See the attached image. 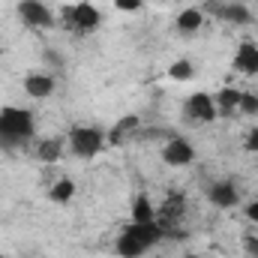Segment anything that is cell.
<instances>
[{"label":"cell","instance_id":"e0dca14e","mask_svg":"<svg viewBox=\"0 0 258 258\" xmlns=\"http://www.w3.org/2000/svg\"><path fill=\"white\" fill-rule=\"evenodd\" d=\"M129 222H156V210H153L150 195L141 192L132 201V219H129Z\"/></svg>","mask_w":258,"mask_h":258},{"label":"cell","instance_id":"ba28073f","mask_svg":"<svg viewBox=\"0 0 258 258\" xmlns=\"http://www.w3.org/2000/svg\"><path fill=\"white\" fill-rule=\"evenodd\" d=\"M207 201H210L213 207H219V210H231V207H237L240 195H237L234 180H216V183L207 189Z\"/></svg>","mask_w":258,"mask_h":258},{"label":"cell","instance_id":"3957f363","mask_svg":"<svg viewBox=\"0 0 258 258\" xmlns=\"http://www.w3.org/2000/svg\"><path fill=\"white\" fill-rule=\"evenodd\" d=\"M18 15H21V21H24L27 27H33V30H48V27H54V12H51L42 0H21V3H18Z\"/></svg>","mask_w":258,"mask_h":258},{"label":"cell","instance_id":"7402d4cb","mask_svg":"<svg viewBox=\"0 0 258 258\" xmlns=\"http://www.w3.org/2000/svg\"><path fill=\"white\" fill-rule=\"evenodd\" d=\"M243 252L249 258H258V237H252V234L243 237Z\"/></svg>","mask_w":258,"mask_h":258},{"label":"cell","instance_id":"7c38bea8","mask_svg":"<svg viewBox=\"0 0 258 258\" xmlns=\"http://www.w3.org/2000/svg\"><path fill=\"white\" fill-rule=\"evenodd\" d=\"M138 126H141V120H138V114H126V117H120V120H117L114 126L108 129V132H105V141L117 147V144H123L126 138H132V135L138 132Z\"/></svg>","mask_w":258,"mask_h":258},{"label":"cell","instance_id":"603a6c76","mask_svg":"<svg viewBox=\"0 0 258 258\" xmlns=\"http://www.w3.org/2000/svg\"><path fill=\"white\" fill-rule=\"evenodd\" d=\"M246 150L249 153H258V126L249 129V135H246Z\"/></svg>","mask_w":258,"mask_h":258},{"label":"cell","instance_id":"ffe728a7","mask_svg":"<svg viewBox=\"0 0 258 258\" xmlns=\"http://www.w3.org/2000/svg\"><path fill=\"white\" fill-rule=\"evenodd\" d=\"M237 111L255 117L258 114V93H240V108H237Z\"/></svg>","mask_w":258,"mask_h":258},{"label":"cell","instance_id":"6da1fadb","mask_svg":"<svg viewBox=\"0 0 258 258\" xmlns=\"http://www.w3.org/2000/svg\"><path fill=\"white\" fill-rule=\"evenodd\" d=\"M36 132V120L27 108L6 105L0 108V150H15L24 147Z\"/></svg>","mask_w":258,"mask_h":258},{"label":"cell","instance_id":"52a82bcc","mask_svg":"<svg viewBox=\"0 0 258 258\" xmlns=\"http://www.w3.org/2000/svg\"><path fill=\"white\" fill-rule=\"evenodd\" d=\"M207 12H213L216 18L228 21V24H237V27H246L252 24V12L243 6V3H204Z\"/></svg>","mask_w":258,"mask_h":258},{"label":"cell","instance_id":"5bb4252c","mask_svg":"<svg viewBox=\"0 0 258 258\" xmlns=\"http://www.w3.org/2000/svg\"><path fill=\"white\" fill-rule=\"evenodd\" d=\"M213 102H216L219 117H231V114H237V108H240V90H234V87H222V90L213 96Z\"/></svg>","mask_w":258,"mask_h":258},{"label":"cell","instance_id":"d6986e66","mask_svg":"<svg viewBox=\"0 0 258 258\" xmlns=\"http://www.w3.org/2000/svg\"><path fill=\"white\" fill-rule=\"evenodd\" d=\"M192 75H195V66L189 63V60H183V57L168 66V78H171V81H189Z\"/></svg>","mask_w":258,"mask_h":258},{"label":"cell","instance_id":"4fadbf2b","mask_svg":"<svg viewBox=\"0 0 258 258\" xmlns=\"http://www.w3.org/2000/svg\"><path fill=\"white\" fill-rule=\"evenodd\" d=\"M201 27H204V9H201V6H189V9H183V12L177 15V33L192 36Z\"/></svg>","mask_w":258,"mask_h":258},{"label":"cell","instance_id":"9a60e30c","mask_svg":"<svg viewBox=\"0 0 258 258\" xmlns=\"http://www.w3.org/2000/svg\"><path fill=\"white\" fill-rule=\"evenodd\" d=\"M60 156H63V141H60V138H42V141L33 147V159H39V162H45V165L57 162Z\"/></svg>","mask_w":258,"mask_h":258},{"label":"cell","instance_id":"cb8c5ba5","mask_svg":"<svg viewBox=\"0 0 258 258\" xmlns=\"http://www.w3.org/2000/svg\"><path fill=\"white\" fill-rule=\"evenodd\" d=\"M246 216H249L252 222H258V201H252V204L246 207Z\"/></svg>","mask_w":258,"mask_h":258},{"label":"cell","instance_id":"2e32d148","mask_svg":"<svg viewBox=\"0 0 258 258\" xmlns=\"http://www.w3.org/2000/svg\"><path fill=\"white\" fill-rule=\"evenodd\" d=\"M114 252H117L120 258H141L144 252H147V246H144L141 240H135L132 234L120 231V237H117V243H114Z\"/></svg>","mask_w":258,"mask_h":258},{"label":"cell","instance_id":"4316f807","mask_svg":"<svg viewBox=\"0 0 258 258\" xmlns=\"http://www.w3.org/2000/svg\"><path fill=\"white\" fill-rule=\"evenodd\" d=\"M0 258H6V255H0Z\"/></svg>","mask_w":258,"mask_h":258},{"label":"cell","instance_id":"8fae6325","mask_svg":"<svg viewBox=\"0 0 258 258\" xmlns=\"http://www.w3.org/2000/svg\"><path fill=\"white\" fill-rule=\"evenodd\" d=\"M24 93L33 96V99H48L54 93V78L45 75V72H30L24 78Z\"/></svg>","mask_w":258,"mask_h":258},{"label":"cell","instance_id":"ac0fdd59","mask_svg":"<svg viewBox=\"0 0 258 258\" xmlns=\"http://www.w3.org/2000/svg\"><path fill=\"white\" fill-rule=\"evenodd\" d=\"M48 195H51V201H54V204H69V201H72V195H75V183H72L69 177H60V180L51 186V192H48Z\"/></svg>","mask_w":258,"mask_h":258},{"label":"cell","instance_id":"9c48e42d","mask_svg":"<svg viewBox=\"0 0 258 258\" xmlns=\"http://www.w3.org/2000/svg\"><path fill=\"white\" fill-rule=\"evenodd\" d=\"M123 231L132 234L135 240H141L147 249H150V246H156V243L165 237V234H162V228H159L156 222H126V225H123Z\"/></svg>","mask_w":258,"mask_h":258},{"label":"cell","instance_id":"7a4b0ae2","mask_svg":"<svg viewBox=\"0 0 258 258\" xmlns=\"http://www.w3.org/2000/svg\"><path fill=\"white\" fill-rule=\"evenodd\" d=\"M105 144V132L96 126H72L69 129V147L78 159H93Z\"/></svg>","mask_w":258,"mask_h":258},{"label":"cell","instance_id":"5b68a950","mask_svg":"<svg viewBox=\"0 0 258 258\" xmlns=\"http://www.w3.org/2000/svg\"><path fill=\"white\" fill-rule=\"evenodd\" d=\"M195 159V147L183 138V135H171L162 147V162L171 165V168H183Z\"/></svg>","mask_w":258,"mask_h":258},{"label":"cell","instance_id":"30bf717a","mask_svg":"<svg viewBox=\"0 0 258 258\" xmlns=\"http://www.w3.org/2000/svg\"><path fill=\"white\" fill-rule=\"evenodd\" d=\"M234 69L243 75H258V45L255 42H240L237 54H234Z\"/></svg>","mask_w":258,"mask_h":258},{"label":"cell","instance_id":"484cf974","mask_svg":"<svg viewBox=\"0 0 258 258\" xmlns=\"http://www.w3.org/2000/svg\"><path fill=\"white\" fill-rule=\"evenodd\" d=\"M186 258H201V255H195V252H186Z\"/></svg>","mask_w":258,"mask_h":258},{"label":"cell","instance_id":"d4e9b609","mask_svg":"<svg viewBox=\"0 0 258 258\" xmlns=\"http://www.w3.org/2000/svg\"><path fill=\"white\" fill-rule=\"evenodd\" d=\"M45 60H48L51 66H60V63H63V60H60V54H54V51H45Z\"/></svg>","mask_w":258,"mask_h":258},{"label":"cell","instance_id":"44dd1931","mask_svg":"<svg viewBox=\"0 0 258 258\" xmlns=\"http://www.w3.org/2000/svg\"><path fill=\"white\" fill-rule=\"evenodd\" d=\"M114 6H117L120 12H138V9L144 6V0H114Z\"/></svg>","mask_w":258,"mask_h":258},{"label":"cell","instance_id":"8992f818","mask_svg":"<svg viewBox=\"0 0 258 258\" xmlns=\"http://www.w3.org/2000/svg\"><path fill=\"white\" fill-rule=\"evenodd\" d=\"M186 117H192V120H198V123H213V120L219 117L213 96L204 93V90L192 93V96L186 99Z\"/></svg>","mask_w":258,"mask_h":258},{"label":"cell","instance_id":"277c9868","mask_svg":"<svg viewBox=\"0 0 258 258\" xmlns=\"http://www.w3.org/2000/svg\"><path fill=\"white\" fill-rule=\"evenodd\" d=\"M63 18H66V24H69L75 33H84V30L99 27V9H96L93 3H75V6H63Z\"/></svg>","mask_w":258,"mask_h":258}]
</instances>
